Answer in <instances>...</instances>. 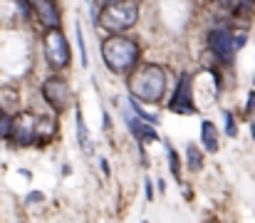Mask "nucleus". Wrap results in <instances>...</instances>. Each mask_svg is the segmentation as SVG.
<instances>
[{
	"instance_id": "22",
	"label": "nucleus",
	"mask_w": 255,
	"mask_h": 223,
	"mask_svg": "<svg viewBox=\"0 0 255 223\" xmlns=\"http://www.w3.org/2000/svg\"><path fill=\"white\" fill-rule=\"evenodd\" d=\"M99 164H102V171H104V176H109V161H107V159H102Z\"/></svg>"
},
{
	"instance_id": "3",
	"label": "nucleus",
	"mask_w": 255,
	"mask_h": 223,
	"mask_svg": "<svg viewBox=\"0 0 255 223\" xmlns=\"http://www.w3.org/2000/svg\"><path fill=\"white\" fill-rule=\"evenodd\" d=\"M136 20H139V2L136 0H114V2H107L99 7L94 25L112 35V32L131 30L136 25Z\"/></svg>"
},
{
	"instance_id": "11",
	"label": "nucleus",
	"mask_w": 255,
	"mask_h": 223,
	"mask_svg": "<svg viewBox=\"0 0 255 223\" xmlns=\"http://www.w3.org/2000/svg\"><path fill=\"white\" fill-rule=\"evenodd\" d=\"M57 132V122L52 117H37V132H35V144L37 147H47L55 139Z\"/></svg>"
},
{
	"instance_id": "8",
	"label": "nucleus",
	"mask_w": 255,
	"mask_h": 223,
	"mask_svg": "<svg viewBox=\"0 0 255 223\" xmlns=\"http://www.w3.org/2000/svg\"><path fill=\"white\" fill-rule=\"evenodd\" d=\"M208 50L223 62L231 65L236 60V47H233V32L228 27H213L208 30Z\"/></svg>"
},
{
	"instance_id": "28",
	"label": "nucleus",
	"mask_w": 255,
	"mask_h": 223,
	"mask_svg": "<svg viewBox=\"0 0 255 223\" xmlns=\"http://www.w3.org/2000/svg\"><path fill=\"white\" fill-rule=\"evenodd\" d=\"M0 112H2V107H0Z\"/></svg>"
},
{
	"instance_id": "18",
	"label": "nucleus",
	"mask_w": 255,
	"mask_h": 223,
	"mask_svg": "<svg viewBox=\"0 0 255 223\" xmlns=\"http://www.w3.org/2000/svg\"><path fill=\"white\" fill-rule=\"evenodd\" d=\"M223 119H226V134H228L231 139H236V137H238V124H236V117H233L231 112H223Z\"/></svg>"
},
{
	"instance_id": "12",
	"label": "nucleus",
	"mask_w": 255,
	"mask_h": 223,
	"mask_svg": "<svg viewBox=\"0 0 255 223\" xmlns=\"http://www.w3.org/2000/svg\"><path fill=\"white\" fill-rule=\"evenodd\" d=\"M201 142H203V149H206V151H211V154H216V151L221 149L216 124H213V122H208V119H203V122H201Z\"/></svg>"
},
{
	"instance_id": "19",
	"label": "nucleus",
	"mask_w": 255,
	"mask_h": 223,
	"mask_svg": "<svg viewBox=\"0 0 255 223\" xmlns=\"http://www.w3.org/2000/svg\"><path fill=\"white\" fill-rule=\"evenodd\" d=\"M246 114L251 117L255 114V89H251V94H248V102H246Z\"/></svg>"
},
{
	"instance_id": "23",
	"label": "nucleus",
	"mask_w": 255,
	"mask_h": 223,
	"mask_svg": "<svg viewBox=\"0 0 255 223\" xmlns=\"http://www.w3.org/2000/svg\"><path fill=\"white\" fill-rule=\"evenodd\" d=\"M32 201H42V194H30L27 196V204H32Z\"/></svg>"
},
{
	"instance_id": "6",
	"label": "nucleus",
	"mask_w": 255,
	"mask_h": 223,
	"mask_svg": "<svg viewBox=\"0 0 255 223\" xmlns=\"http://www.w3.org/2000/svg\"><path fill=\"white\" fill-rule=\"evenodd\" d=\"M35 132H37V114H32L30 109H22L12 117L10 139L17 147H32L35 144Z\"/></svg>"
},
{
	"instance_id": "26",
	"label": "nucleus",
	"mask_w": 255,
	"mask_h": 223,
	"mask_svg": "<svg viewBox=\"0 0 255 223\" xmlns=\"http://www.w3.org/2000/svg\"><path fill=\"white\" fill-rule=\"evenodd\" d=\"M97 2H99V7H102V5H107V2H114V0H97Z\"/></svg>"
},
{
	"instance_id": "2",
	"label": "nucleus",
	"mask_w": 255,
	"mask_h": 223,
	"mask_svg": "<svg viewBox=\"0 0 255 223\" xmlns=\"http://www.w3.org/2000/svg\"><path fill=\"white\" fill-rule=\"evenodd\" d=\"M129 94L139 102H146V104H156L164 99L166 94V72L159 67V65H136L131 72H129Z\"/></svg>"
},
{
	"instance_id": "14",
	"label": "nucleus",
	"mask_w": 255,
	"mask_h": 223,
	"mask_svg": "<svg viewBox=\"0 0 255 223\" xmlns=\"http://www.w3.org/2000/svg\"><path fill=\"white\" fill-rule=\"evenodd\" d=\"M186 164H188L191 171H201L203 169V154H201V149L196 147V144H188L186 147Z\"/></svg>"
},
{
	"instance_id": "15",
	"label": "nucleus",
	"mask_w": 255,
	"mask_h": 223,
	"mask_svg": "<svg viewBox=\"0 0 255 223\" xmlns=\"http://www.w3.org/2000/svg\"><path fill=\"white\" fill-rule=\"evenodd\" d=\"M166 159H169V169H171V176L176 181H181V159L176 154V149L171 147V142H166Z\"/></svg>"
},
{
	"instance_id": "25",
	"label": "nucleus",
	"mask_w": 255,
	"mask_h": 223,
	"mask_svg": "<svg viewBox=\"0 0 255 223\" xmlns=\"http://www.w3.org/2000/svg\"><path fill=\"white\" fill-rule=\"evenodd\" d=\"M221 2H223V5H228V7H231V5H236V0H221Z\"/></svg>"
},
{
	"instance_id": "5",
	"label": "nucleus",
	"mask_w": 255,
	"mask_h": 223,
	"mask_svg": "<svg viewBox=\"0 0 255 223\" xmlns=\"http://www.w3.org/2000/svg\"><path fill=\"white\" fill-rule=\"evenodd\" d=\"M42 97H45V102H47L57 114L67 112V109L72 107V99H75V94H72V89H70V82H67L65 77H60V74H52V77H47V79L42 82Z\"/></svg>"
},
{
	"instance_id": "17",
	"label": "nucleus",
	"mask_w": 255,
	"mask_h": 223,
	"mask_svg": "<svg viewBox=\"0 0 255 223\" xmlns=\"http://www.w3.org/2000/svg\"><path fill=\"white\" fill-rule=\"evenodd\" d=\"M10 127H12V114L10 112H0V139H10Z\"/></svg>"
},
{
	"instance_id": "16",
	"label": "nucleus",
	"mask_w": 255,
	"mask_h": 223,
	"mask_svg": "<svg viewBox=\"0 0 255 223\" xmlns=\"http://www.w3.org/2000/svg\"><path fill=\"white\" fill-rule=\"evenodd\" d=\"M75 30H77L75 35H77V50H80V65H82V67H87V65H89V60H87V47H85V32H82V25L77 22V25H75Z\"/></svg>"
},
{
	"instance_id": "13",
	"label": "nucleus",
	"mask_w": 255,
	"mask_h": 223,
	"mask_svg": "<svg viewBox=\"0 0 255 223\" xmlns=\"http://www.w3.org/2000/svg\"><path fill=\"white\" fill-rule=\"evenodd\" d=\"M75 127H77V142H80L82 151H85V154H92V151H94V142L89 139V129H87L85 117H82L80 109L75 112Z\"/></svg>"
},
{
	"instance_id": "21",
	"label": "nucleus",
	"mask_w": 255,
	"mask_h": 223,
	"mask_svg": "<svg viewBox=\"0 0 255 223\" xmlns=\"http://www.w3.org/2000/svg\"><path fill=\"white\" fill-rule=\"evenodd\" d=\"M233 47H236V50H243V47H246V35L233 37Z\"/></svg>"
},
{
	"instance_id": "1",
	"label": "nucleus",
	"mask_w": 255,
	"mask_h": 223,
	"mask_svg": "<svg viewBox=\"0 0 255 223\" xmlns=\"http://www.w3.org/2000/svg\"><path fill=\"white\" fill-rule=\"evenodd\" d=\"M141 50L139 42L127 37L124 32H112L104 42H102V60L107 65V70L114 74H129L139 65Z\"/></svg>"
},
{
	"instance_id": "7",
	"label": "nucleus",
	"mask_w": 255,
	"mask_h": 223,
	"mask_svg": "<svg viewBox=\"0 0 255 223\" xmlns=\"http://www.w3.org/2000/svg\"><path fill=\"white\" fill-rule=\"evenodd\" d=\"M191 87H193V77L191 72H181L178 77V84H176V92L169 99V109L173 114H196V104H193V97H191Z\"/></svg>"
},
{
	"instance_id": "9",
	"label": "nucleus",
	"mask_w": 255,
	"mask_h": 223,
	"mask_svg": "<svg viewBox=\"0 0 255 223\" xmlns=\"http://www.w3.org/2000/svg\"><path fill=\"white\" fill-rule=\"evenodd\" d=\"M122 114H124L127 129L131 132V137H134L139 144H149V142H156V139H159V134H156L154 124H151V122H144L141 117H136L134 112H129V107H127V104H124Z\"/></svg>"
},
{
	"instance_id": "27",
	"label": "nucleus",
	"mask_w": 255,
	"mask_h": 223,
	"mask_svg": "<svg viewBox=\"0 0 255 223\" xmlns=\"http://www.w3.org/2000/svg\"><path fill=\"white\" fill-rule=\"evenodd\" d=\"M251 134H253V139H255V122H251Z\"/></svg>"
},
{
	"instance_id": "4",
	"label": "nucleus",
	"mask_w": 255,
	"mask_h": 223,
	"mask_svg": "<svg viewBox=\"0 0 255 223\" xmlns=\"http://www.w3.org/2000/svg\"><path fill=\"white\" fill-rule=\"evenodd\" d=\"M42 50H45V60L55 72H62L70 67L72 62V47L65 37V32L60 27H50L42 37Z\"/></svg>"
},
{
	"instance_id": "10",
	"label": "nucleus",
	"mask_w": 255,
	"mask_h": 223,
	"mask_svg": "<svg viewBox=\"0 0 255 223\" xmlns=\"http://www.w3.org/2000/svg\"><path fill=\"white\" fill-rule=\"evenodd\" d=\"M32 12H35V17L40 20V25L45 30L62 25V12H60L55 0H32Z\"/></svg>"
},
{
	"instance_id": "20",
	"label": "nucleus",
	"mask_w": 255,
	"mask_h": 223,
	"mask_svg": "<svg viewBox=\"0 0 255 223\" xmlns=\"http://www.w3.org/2000/svg\"><path fill=\"white\" fill-rule=\"evenodd\" d=\"M144 186H146V199H149V201H154V184H151V179H149V176L144 179Z\"/></svg>"
},
{
	"instance_id": "24",
	"label": "nucleus",
	"mask_w": 255,
	"mask_h": 223,
	"mask_svg": "<svg viewBox=\"0 0 255 223\" xmlns=\"http://www.w3.org/2000/svg\"><path fill=\"white\" fill-rule=\"evenodd\" d=\"M102 122H104V129H109V114L104 112V117H102Z\"/></svg>"
}]
</instances>
